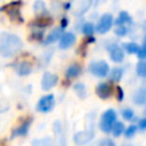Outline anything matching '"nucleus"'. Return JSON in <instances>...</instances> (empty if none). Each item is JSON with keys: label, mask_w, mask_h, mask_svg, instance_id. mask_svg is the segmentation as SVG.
I'll list each match as a JSON object with an SVG mask.
<instances>
[{"label": "nucleus", "mask_w": 146, "mask_h": 146, "mask_svg": "<svg viewBox=\"0 0 146 146\" xmlns=\"http://www.w3.org/2000/svg\"><path fill=\"white\" fill-rule=\"evenodd\" d=\"M122 98H123V91H122V89L120 87H117V99L121 100Z\"/></svg>", "instance_id": "2f4dec72"}, {"label": "nucleus", "mask_w": 146, "mask_h": 146, "mask_svg": "<svg viewBox=\"0 0 146 146\" xmlns=\"http://www.w3.org/2000/svg\"><path fill=\"white\" fill-rule=\"evenodd\" d=\"M139 127L141 129H146V119H141V121L139 122Z\"/></svg>", "instance_id": "473e14b6"}, {"label": "nucleus", "mask_w": 146, "mask_h": 146, "mask_svg": "<svg viewBox=\"0 0 146 146\" xmlns=\"http://www.w3.org/2000/svg\"><path fill=\"white\" fill-rule=\"evenodd\" d=\"M62 32H63V29H62V27H57V29L52 30V31L46 36L44 43H52V42H55L59 36H62Z\"/></svg>", "instance_id": "ddd939ff"}, {"label": "nucleus", "mask_w": 146, "mask_h": 146, "mask_svg": "<svg viewBox=\"0 0 146 146\" xmlns=\"http://www.w3.org/2000/svg\"><path fill=\"white\" fill-rule=\"evenodd\" d=\"M123 46H124L125 50L129 54H138L139 50H140L139 49V46L137 43H135V42H128V43H124Z\"/></svg>", "instance_id": "aec40b11"}, {"label": "nucleus", "mask_w": 146, "mask_h": 146, "mask_svg": "<svg viewBox=\"0 0 146 146\" xmlns=\"http://www.w3.org/2000/svg\"><path fill=\"white\" fill-rule=\"evenodd\" d=\"M124 23H131V17L129 16L128 13L125 11H121L119 15V18L116 19V24L117 25H122Z\"/></svg>", "instance_id": "6ab92c4d"}, {"label": "nucleus", "mask_w": 146, "mask_h": 146, "mask_svg": "<svg viewBox=\"0 0 146 146\" xmlns=\"http://www.w3.org/2000/svg\"><path fill=\"white\" fill-rule=\"evenodd\" d=\"M122 73H123L122 68H119V67L113 68L112 72H111V74H110V80L111 81H114V82H117L122 78Z\"/></svg>", "instance_id": "a211bd4d"}, {"label": "nucleus", "mask_w": 146, "mask_h": 146, "mask_svg": "<svg viewBox=\"0 0 146 146\" xmlns=\"http://www.w3.org/2000/svg\"><path fill=\"white\" fill-rule=\"evenodd\" d=\"M122 115H123L124 119H127V120H131V119L133 117V112H132L131 110H129V108H125V110L122 111Z\"/></svg>", "instance_id": "bb28decb"}, {"label": "nucleus", "mask_w": 146, "mask_h": 146, "mask_svg": "<svg viewBox=\"0 0 146 146\" xmlns=\"http://www.w3.org/2000/svg\"><path fill=\"white\" fill-rule=\"evenodd\" d=\"M32 71V65L27 62H22L17 66V72L19 75H27Z\"/></svg>", "instance_id": "2eb2a0df"}, {"label": "nucleus", "mask_w": 146, "mask_h": 146, "mask_svg": "<svg viewBox=\"0 0 146 146\" xmlns=\"http://www.w3.org/2000/svg\"><path fill=\"white\" fill-rule=\"evenodd\" d=\"M116 120V113L114 110H107L106 112L103 113L102 119H100V129L104 132H110L113 129V124Z\"/></svg>", "instance_id": "f03ea898"}, {"label": "nucleus", "mask_w": 146, "mask_h": 146, "mask_svg": "<svg viewBox=\"0 0 146 146\" xmlns=\"http://www.w3.org/2000/svg\"><path fill=\"white\" fill-rule=\"evenodd\" d=\"M9 110V104L5 100H0V113H3Z\"/></svg>", "instance_id": "c756f323"}, {"label": "nucleus", "mask_w": 146, "mask_h": 146, "mask_svg": "<svg viewBox=\"0 0 146 146\" xmlns=\"http://www.w3.org/2000/svg\"><path fill=\"white\" fill-rule=\"evenodd\" d=\"M54 104H55V98L52 95H47L44 97H42L38 105H36V108L39 112H42V113H46V112H49L52 107H54Z\"/></svg>", "instance_id": "39448f33"}, {"label": "nucleus", "mask_w": 146, "mask_h": 146, "mask_svg": "<svg viewBox=\"0 0 146 146\" xmlns=\"http://www.w3.org/2000/svg\"><path fill=\"white\" fill-rule=\"evenodd\" d=\"M99 145H110V146H113L114 143L112 140H110V139H104V140H100L99 141Z\"/></svg>", "instance_id": "7c9ffc66"}, {"label": "nucleus", "mask_w": 146, "mask_h": 146, "mask_svg": "<svg viewBox=\"0 0 146 146\" xmlns=\"http://www.w3.org/2000/svg\"><path fill=\"white\" fill-rule=\"evenodd\" d=\"M80 72H81V67L78 64H72L67 68V71H66V76L70 78V79H72V78L78 76L80 74Z\"/></svg>", "instance_id": "f3484780"}, {"label": "nucleus", "mask_w": 146, "mask_h": 146, "mask_svg": "<svg viewBox=\"0 0 146 146\" xmlns=\"http://www.w3.org/2000/svg\"><path fill=\"white\" fill-rule=\"evenodd\" d=\"M133 100L137 105H143L146 103V88H141L137 90L133 95Z\"/></svg>", "instance_id": "4468645a"}, {"label": "nucleus", "mask_w": 146, "mask_h": 146, "mask_svg": "<svg viewBox=\"0 0 146 146\" xmlns=\"http://www.w3.org/2000/svg\"><path fill=\"white\" fill-rule=\"evenodd\" d=\"M123 128H124V125H123V123H121V122H116L115 124H114V127H113V135L115 136V137H117V136H120L122 132H123Z\"/></svg>", "instance_id": "412c9836"}, {"label": "nucleus", "mask_w": 146, "mask_h": 146, "mask_svg": "<svg viewBox=\"0 0 146 146\" xmlns=\"http://www.w3.org/2000/svg\"><path fill=\"white\" fill-rule=\"evenodd\" d=\"M96 92H97V95H98L102 99H106V98H108V97L111 96V94H112V88H111V86H110L108 83L103 82V83L98 84V87H97V89H96Z\"/></svg>", "instance_id": "9d476101"}, {"label": "nucleus", "mask_w": 146, "mask_h": 146, "mask_svg": "<svg viewBox=\"0 0 146 146\" xmlns=\"http://www.w3.org/2000/svg\"><path fill=\"white\" fill-rule=\"evenodd\" d=\"M8 15L11 17V19H14V21H19V22H22L23 19H22V16H21V14H19V7H18V3H11V5H9L8 6Z\"/></svg>", "instance_id": "f8f14e48"}, {"label": "nucleus", "mask_w": 146, "mask_h": 146, "mask_svg": "<svg viewBox=\"0 0 146 146\" xmlns=\"http://www.w3.org/2000/svg\"><path fill=\"white\" fill-rule=\"evenodd\" d=\"M30 123H31V120L24 122L21 127H18V128L13 132V137H16V136H24V135H26L27 131H29V125H30Z\"/></svg>", "instance_id": "dca6fc26"}, {"label": "nucleus", "mask_w": 146, "mask_h": 146, "mask_svg": "<svg viewBox=\"0 0 146 146\" xmlns=\"http://www.w3.org/2000/svg\"><path fill=\"white\" fill-rule=\"evenodd\" d=\"M94 138V131L92 130H86V131H81L75 133L74 136V141L79 145L81 144H86L88 141H90Z\"/></svg>", "instance_id": "6e6552de"}, {"label": "nucleus", "mask_w": 146, "mask_h": 146, "mask_svg": "<svg viewBox=\"0 0 146 146\" xmlns=\"http://www.w3.org/2000/svg\"><path fill=\"white\" fill-rule=\"evenodd\" d=\"M22 40L11 33L0 34V55L3 57L15 56L22 49Z\"/></svg>", "instance_id": "f257e3e1"}, {"label": "nucleus", "mask_w": 146, "mask_h": 146, "mask_svg": "<svg viewBox=\"0 0 146 146\" xmlns=\"http://www.w3.org/2000/svg\"><path fill=\"white\" fill-rule=\"evenodd\" d=\"M138 57H139V58H146V36H145V39H144L143 47H141V49H140L139 52H138Z\"/></svg>", "instance_id": "cd10ccee"}, {"label": "nucleus", "mask_w": 146, "mask_h": 146, "mask_svg": "<svg viewBox=\"0 0 146 146\" xmlns=\"http://www.w3.org/2000/svg\"><path fill=\"white\" fill-rule=\"evenodd\" d=\"M44 9H46V6H44V2L42 0H36L34 2V11L36 14H40V13L44 11Z\"/></svg>", "instance_id": "5701e85b"}, {"label": "nucleus", "mask_w": 146, "mask_h": 146, "mask_svg": "<svg viewBox=\"0 0 146 146\" xmlns=\"http://www.w3.org/2000/svg\"><path fill=\"white\" fill-rule=\"evenodd\" d=\"M91 6V0H72L71 2V11L76 15L80 16L82 14H84Z\"/></svg>", "instance_id": "7ed1b4c3"}, {"label": "nucleus", "mask_w": 146, "mask_h": 146, "mask_svg": "<svg viewBox=\"0 0 146 146\" xmlns=\"http://www.w3.org/2000/svg\"><path fill=\"white\" fill-rule=\"evenodd\" d=\"M110 52H111V58H112L113 62L120 63V62L123 59V56H124L123 50H122L120 47H117L116 44H113V46L111 47Z\"/></svg>", "instance_id": "9b49d317"}, {"label": "nucleus", "mask_w": 146, "mask_h": 146, "mask_svg": "<svg viewBox=\"0 0 146 146\" xmlns=\"http://www.w3.org/2000/svg\"><path fill=\"white\" fill-rule=\"evenodd\" d=\"M112 24H113V17L111 14H104L100 19H99V23L97 25V31L102 34L106 33L110 31V29L112 27Z\"/></svg>", "instance_id": "423d86ee"}, {"label": "nucleus", "mask_w": 146, "mask_h": 146, "mask_svg": "<svg viewBox=\"0 0 146 146\" xmlns=\"http://www.w3.org/2000/svg\"><path fill=\"white\" fill-rule=\"evenodd\" d=\"M56 82H57V75L50 72H46L41 80V87L43 90H49L56 84Z\"/></svg>", "instance_id": "0eeeda50"}, {"label": "nucleus", "mask_w": 146, "mask_h": 146, "mask_svg": "<svg viewBox=\"0 0 146 146\" xmlns=\"http://www.w3.org/2000/svg\"><path fill=\"white\" fill-rule=\"evenodd\" d=\"M74 89L76 91V94L80 96V97H84L86 96V89H84V86L82 83H78L74 86Z\"/></svg>", "instance_id": "393cba45"}, {"label": "nucleus", "mask_w": 146, "mask_h": 146, "mask_svg": "<svg viewBox=\"0 0 146 146\" xmlns=\"http://www.w3.org/2000/svg\"><path fill=\"white\" fill-rule=\"evenodd\" d=\"M136 130H137V127H136V125H130V127H129V128L125 130V136H127L128 138L132 137V136L135 135Z\"/></svg>", "instance_id": "c85d7f7f"}, {"label": "nucleus", "mask_w": 146, "mask_h": 146, "mask_svg": "<svg viewBox=\"0 0 146 146\" xmlns=\"http://www.w3.org/2000/svg\"><path fill=\"white\" fill-rule=\"evenodd\" d=\"M128 32V29L122 24V25H120V26H117L116 29H115V34L116 35H119V36H123L125 33Z\"/></svg>", "instance_id": "a878e982"}, {"label": "nucleus", "mask_w": 146, "mask_h": 146, "mask_svg": "<svg viewBox=\"0 0 146 146\" xmlns=\"http://www.w3.org/2000/svg\"><path fill=\"white\" fill-rule=\"evenodd\" d=\"M90 72L96 75V76H99V78H103V76H106L108 71H110V67H108V64L104 60H100V62H95V63H91L90 67H89Z\"/></svg>", "instance_id": "20e7f679"}, {"label": "nucleus", "mask_w": 146, "mask_h": 146, "mask_svg": "<svg viewBox=\"0 0 146 146\" xmlns=\"http://www.w3.org/2000/svg\"><path fill=\"white\" fill-rule=\"evenodd\" d=\"M137 73H138L139 76L146 78V60L145 62H140L137 65Z\"/></svg>", "instance_id": "4be33fe9"}, {"label": "nucleus", "mask_w": 146, "mask_h": 146, "mask_svg": "<svg viewBox=\"0 0 146 146\" xmlns=\"http://www.w3.org/2000/svg\"><path fill=\"white\" fill-rule=\"evenodd\" d=\"M75 42V36L73 33H64L60 38V42H59V48L60 49H67L70 48L73 43Z\"/></svg>", "instance_id": "1a4fd4ad"}, {"label": "nucleus", "mask_w": 146, "mask_h": 146, "mask_svg": "<svg viewBox=\"0 0 146 146\" xmlns=\"http://www.w3.org/2000/svg\"><path fill=\"white\" fill-rule=\"evenodd\" d=\"M82 32L86 34V35H91L94 33V25L91 23H87L83 25L82 27Z\"/></svg>", "instance_id": "b1692460"}]
</instances>
